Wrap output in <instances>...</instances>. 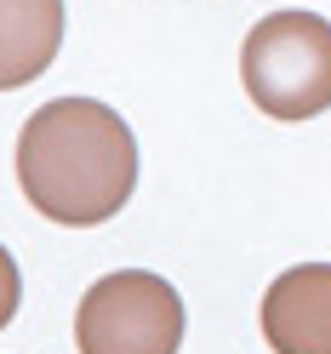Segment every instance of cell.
Wrapping results in <instances>:
<instances>
[{
  "label": "cell",
  "mask_w": 331,
  "mask_h": 354,
  "mask_svg": "<svg viewBox=\"0 0 331 354\" xmlns=\"http://www.w3.org/2000/svg\"><path fill=\"white\" fill-rule=\"evenodd\" d=\"M263 337L274 354H331V263H297L263 292Z\"/></svg>",
  "instance_id": "obj_4"
},
{
  "label": "cell",
  "mask_w": 331,
  "mask_h": 354,
  "mask_svg": "<svg viewBox=\"0 0 331 354\" xmlns=\"http://www.w3.org/2000/svg\"><path fill=\"white\" fill-rule=\"evenodd\" d=\"M80 354H178L183 348V297L149 269H115L80 297L75 315Z\"/></svg>",
  "instance_id": "obj_3"
},
{
  "label": "cell",
  "mask_w": 331,
  "mask_h": 354,
  "mask_svg": "<svg viewBox=\"0 0 331 354\" xmlns=\"http://www.w3.org/2000/svg\"><path fill=\"white\" fill-rule=\"evenodd\" d=\"M17 303H23V274H17L12 252L0 246V326H6V320L17 315Z\"/></svg>",
  "instance_id": "obj_6"
},
{
  "label": "cell",
  "mask_w": 331,
  "mask_h": 354,
  "mask_svg": "<svg viewBox=\"0 0 331 354\" xmlns=\"http://www.w3.org/2000/svg\"><path fill=\"white\" fill-rule=\"evenodd\" d=\"M63 46V0H0V92L52 69Z\"/></svg>",
  "instance_id": "obj_5"
},
{
  "label": "cell",
  "mask_w": 331,
  "mask_h": 354,
  "mask_svg": "<svg viewBox=\"0 0 331 354\" xmlns=\"http://www.w3.org/2000/svg\"><path fill=\"white\" fill-rule=\"evenodd\" d=\"M246 97L274 120H314L331 109V24L320 12H269L240 46Z\"/></svg>",
  "instance_id": "obj_2"
},
{
  "label": "cell",
  "mask_w": 331,
  "mask_h": 354,
  "mask_svg": "<svg viewBox=\"0 0 331 354\" xmlns=\"http://www.w3.org/2000/svg\"><path fill=\"white\" fill-rule=\"evenodd\" d=\"M17 183L40 217L97 229L138 189V138L97 97H52L17 131Z\"/></svg>",
  "instance_id": "obj_1"
}]
</instances>
